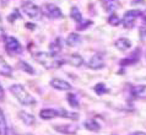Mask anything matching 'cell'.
Segmentation results:
<instances>
[{
  "label": "cell",
  "mask_w": 146,
  "mask_h": 135,
  "mask_svg": "<svg viewBox=\"0 0 146 135\" xmlns=\"http://www.w3.org/2000/svg\"><path fill=\"white\" fill-rule=\"evenodd\" d=\"M80 43H81V37H80V35L75 33V32H71V33L68 36V38H66V44H68L69 47L79 46Z\"/></svg>",
  "instance_id": "e0dca14e"
},
{
  "label": "cell",
  "mask_w": 146,
  "mask_h": 135,
  "mask_svg": "<svg viewBox=\"0 0 146 135\" xmlns=\"http://www.w3.org/2000/svg\"><path fill=\"white\" fill-rule=\"evenodd\" d=\"M40 10H42V14L46 15L48 19L58 20V19L63 17V12H62V10H60V7L54 5V4H52V3L44 4Z\"/></svg>",
  "instance_id": "8992f818"
},
{
  "label": "cell",
  "mask_w": 146,
  "mask_h": 135,
  "mask_svg": "<svg viewBox=\"0 0 146 135\" xmlns=\"http://www.w3.org/2000/svg\"><path fill=\"white\" fill-rule=\"evenodd\" d=\"M19 118L22 120L23 124H26V125H33L35 120H36L35 117L32 116V114L25 112V110H20L19 112Z\"/></svg>",
  "instance_id": "9a60e30c"
},
{
  "label": "cell",
  "mask_w": 146,
  "mask_h": 135,
  "mask_svg": "<svg viewBox=\"0 0 146 135\" xmlns=\"http://www.w3.org/2000/svg\"><path fill=\"white\" fill-rule=\"evenodd\" d=\"M140 16H141V19H143V22L146 25V11L141 12V14H140Z\"/></svg>",
  "instance_id": "f546056e"
},
{
  "label": "cell",
  "mask_w": 146,
  "mask_h": 135,
  "mask_svg": "<svg viewBox=\"0 0 146 135\" xmlns=\"http://www.w3.org/2000/svg\"><path fill=\"white\" fill-rule=\"evenodd\" d=\"M4 36H5V33H4V27H3L1 17H0V39H3V38H4Z\"/></svg>",
  "instance_id": "83f0119b"
},
{
  "label": "cell",
  "mask_w": 146,
  "mask_h": 135,
  "mask_svg": "<svg viewBox=\"0 0 146 135\" xmlns=\"http://www.w3.org/2000/svg\"><path fill=\"white\" fill-rule=\"evenodd\" d=\"M68 102H69V104L71 106L72 108H79L80 107V103H79V100H78V97H76L75 93H68Z\"/></svg>",
  "instance_id": "cb8c5ba5"
},
{
  "label": "cell",
  "mask_w": 146,
  "mask_h": 135,
  "mask_svg": "<svg viewBox=\"0 0 146 135\" xmlns=\"http://www.w3.org/2000/svg\"><path fill=\"white\" fill-rule=\"evenodd\" d=\"M62 49H63V41L60 38H55L49 46L50 53L52 54H55V55H58L59 53L62 52Z\"/></svg>",
  "instance_id": "2e32d148"
},
{
  "label": "cell",
  "mask_w": 146,
  "mask_h": 135,
  "mask_svg": "<svg viewBox=\"0 0 146 135\" xmlns=\"http://www.w3.org/2000/svg\"><path fill=\"white\" fill-rule=\"evenodd\" d=\"M90 25H92V21L91 20H87V21H81V22H79V25H78V30L79 31H82V30H85V28H87V27H90Z\"/></svg>",
  "instance_id": "4316f807"
},
{
  "label": "cell",
  "mask_w": 146,
  "mask_h": 135,
  "mask_svg": "<svg viewBox=\"0 0 146 135\" xmlns=\"http://www.w3.org/2000/svg\"><path fill=\"white\" fill-rule=\"evenodd\" d=\"M55 130L63 133V134H75V132L78 130V125L71 124V125H64V126H54Z\"/></svg>",
  "instance_id": "d6986e66"
},
{
  "label": "cell",
  "mask_w": 146,
  "mask_h": 135,
  "mask_svg": "<svg viewBox=\"0 0 146 135\" xmlns=\"http://www.w3.org/2000/svg\"><path fill=\"white\" fill-rule=\"evenodd\" d=\"M140 58V49L137 48L136 51H134L133 53H130V55L128 57V58H125L120 61V65H131V64H135L137 60Z\"/></svg>",
  "instance_id": "8fae6325"
},
{
  "label": "cell",
  "mask_w": 146,
  "mask_h": 135,
  "mask_svg": "<svg viewBox=\"0 0 146 135\" xmlns=\"http://www.w3.org/2000/svg\"><path fill=\"white\" fill-rule=\"evenodd\" d=\"M4 43H5V51L10 55H16L22 53V46L17 39L13 36H4Z\"/></svg>",
  "instance_id": "277c9868"
},
{
  "label": "cell",
  "mask_w": 146,
  "mask_h": 135,
  "mask_svg": "<svg viewBox=\"0 0 146 135\" xmlns=\"http://www.w3.org/2000/svg\"><path fill=\"white\" fill-rule=\"evenodd\" d=\"M103 10L112 14L120 6V0H100Z\"/></svg>",
  "instance_id": "30bf717a"
},
{
  "label": "cell",
  "mask_w": 146,
  "mask_h": 135,
  "mask_svg": "<svg viewBox=\"0 0 146 135\" xmlns=\"http://www.w3.org/2000/svg\"><path fill=\"white\" fill-rule=\"evenodd\" d=\"M87 67L92 69V70H101V69L104 68V59H103V55L97 53V54L92 55L91 59L88 60L87 63Z\"/></svg>",
  "instance_id": "ba28073f"
},
{
  "label": "cell",
  "mask_w": 146,
  "mask_h": 135,
  "mask_svg": "<svg viewBox=\"0 0 146 135\" xmlns=\"http://www.w3.org/2000/svg\"><path fill=\"white\" fill-rule=\"evenodd\" d=\"M133 134H136V135H139V134H145V133H143V132H135V133H133Z\"/></svg>",
  "instance_id": "836d02e7"
},
{
  "label": "cell",
  "mask_w": 146,
  "mask_h": 135,
  "mask_svg": "<svg viewBox=\"0 0 146 135\" xmlns=\"http://www.w3.org/2000/svg\"><path fill=\"white\" fill-rule=\"evenodd\" d=\"M0 75L11 77L13 76V68L5 61L3 57H0Z\"/></svg>",
  "instance_id": "7c38bea8"
},
{
  "label": "cell",
  "mask_w": 146,
  "mask_h": 135,
  "mask_svg": "<svg viewBox=\"0 0 146 135\" xmlns=\"http://www.w3.org/2000/svg\"><path fill=\"white\" fill-rule=\"evenodd\" d=\"M10 92L13 93V96L23 106H35L36 104V100L26 91L22 85L15 84L13 86H10Z\"/></svg>",
  "instance_id": "3957f363"
},
{
  "label": "cell",
  "mask_w": 146,
  "mask_h": 135,
  "mask_svg": "<svg viewBox=\"0 0 146 135\" xmlns=\"http://www.w3.org/2000/svg\"><path fill=\"white\" fill-rule=\"evenodd\" d=\"M19 68L21 69V70H23L25 72L30 74V75H35V70H33V68H32L30 64H27L26 61H23V60L19 61Z\"/></svg>",
  "instance_id": "d4e9b609"
},
{
  "label": "cell",
  "mask_w": 146,
  "mask_h": 135,
  "mask_svg": "<svg viewBox=\"0 0 146 135\" xmlns=\"http://www.w3.org/2000/svg\"><path fill=\"white\" fill-rule=\"evenodd\" d=\"M114 46L119 49V51H128L129 48L131 47V42H130V39H128V38H124V37H121V38H118L115 41V43H114Z\"/></svg>",
  "instance_id": "5bb4252c"
},
{
  "label": "cell",
  "mask_w": 146,
  "mask_h": 135,
  "mask_svg": "<svg viewBox=\"0 0 146 135\" xmlns=\"http://www.w3.org/2000/svg\"><path fill=\"white\" fill-rule=\"evenodd\" d=\"M108 23L111 25V26H118V25L120 23V19H119V16L114 14V12H112L111 16L108 17Z\"/></svg>",
  "instance_id": "484cf974"
},
{
  "label": "cell",
  "mask_w": 146,
  "mask_h": 135,
  "mask_svg": "<svg viewBox=\"0 0 146 135\" xmlns=\"http://www.w3.org/2000/svg\"><path fill=\"white\" fill-rule=\"evenodd\" d=\"M39 117L44 120H50L54 118L62 117V118H69L71 120H78L79 114L74 112H68L64 109H52V108H44L39 112Z\"/></svg>",
  "instance_id": "7a4b0ae2"
},
{
  "label": "cell",
  "mask_w": 146,
  "mask_h": 135,
  "mask_svg": "<svg viewBox=\"0 0 146 135\" xmlns=\"http://www.w3.org/2000/svg\"><path fill=\"white\" fill-rule=\"evenodd\" d=\"M146 92V86L144 85H136L131 87V93L134 97H140Z\"/></svg>",
  "instance_id": "44dd1931"
},
{
  "label": "cell",
  "mask_w": 146,
  "mask_h": 135,
  "mask_svg": "<svg viewBox=\"0 0 146 135\" xmlns=\"http://www.w3.org/2000/svg\"><path fill=\"white\" fill-rule=\"evenodd\" d=\"M141 11L140 10H129L124 14L123 17V26L125 28H133L134 25H135V21L137 17H140Z\"/></svg>",
  "instance_id": "52a82bcc"
},
{
  "label": "cell",
  "mask_w": 146,
  "mask_h": 135,
  "mask_svg": "<svg viewBox=\"0 0 146 135\" xmlns=\"http://www.w3.org/2000/svg\"><path fill=\"white\" fill-rule=\"evenodd\" d=\"M4 95H5V93H4V88L1 87V85H0V101L4 98Z\"/></svg>",
  "instance_id": "4dcf8cb0"
},
{
  "label": "cell",
  "mask_w": 146,
  "mask_h": 135,
  "mask_svg": "<svg viewBox=\"0 0 146 135\" xmlns=\"http://www.w3.org/2000/svg\"><path fill=\"white\" fill-rule=\"evenodd\" d=\"M0 1H1V4H3V6H6L7 5V3L10 1V0H0Z\"/></svg>",
  "instance_id": "1f68e13d"
},
{
  "label": "cell",
  "mask_w": 146,
  "mask_h": 135,
  "mask_svg": "<svg viewBox=\"0 0 146 135\" xmlns=\"http://www.w3.org/2000/svg\"><path fill=\"white\" fill-rule=\"evenodd\" d=\"M93 91H95L98 96H102L104 93H107L109 90L107 88V86L103 82H98V84H96V86H93Z\"/></svg>",
  "instance_id": "603a6c76"
},
{
  "label": "cell",
  "mask_w": 146,
  "mask_h": 135,
  "mask_svg": "<svg viewBox=\"0 0 146 135\" xmlns=\"http://www.w3.org/2000/svg\"><path fill=\"white\" fill-rule=\"evenodd\" d=\"M7 134V124H6V119L4 116L3 110L0 109V135H6Z\"/></svg>",
  "instance_id": "7402d4cb"
},
{
  "label": "cell",
  "mask_w": 146,
  "mask_h": 135,
  "mask_svg": "<svg viewBox=\"0 0 146 135\" xmlns=\"http://www.w3.org/2000/svg\"><path fill=\"white\" fill-rule=\"evenodd\" d=\"M84 126L87 130H90V132H98V130L101 129V125L98 124V122H96L95 119H87V120H85Z\"/></svg>",
  "instance_id": "ac0fdd59"
},
{
  "label": "cell",
  "mask_w": 146,
  "mask_h": 135,
  "mask_svg": "<svg viewBox=\"0 0 146 135\" xmlns=\"http://www.w3.org/2000/svg\"><path fill=\"white\" fill-rule=\"evenodd\" d=\"M64 61H66V63L72 65V67L79 68V67H81V65L84 64V58L80 54H76V53H74V54L69 55L66 58V60H64Z\"/></svg>",
  "instance_id": "4fadbf2b"
},
{
  "label": "cell",
  "mask_w": 146,
  "mask_h": 135,
  "mask_svg": "<svg viewBox=\"0 0 146 135\" xmlns=\"http://www.w3.org/2000/svg\"><path fill=\"white\" fill-rule=\"evenodd\" d=\"M140 38L143 41L146 38V28H144V27L140 28Z\"/></svg>",
  "instance_id": "f1b7e54d"
},
{
  "label": "cell",
  "mask_w": 146,
  "mask_h": 135,
  "mask_svg": "<svg viewBox=\"0 0 146 135\" xmlns=\"http://www.w3.org/2000/svg\"><path fill=\"white\" fill-rule=\"evenodd\" d=\"M21 9L28 17L32 19V20H39L40 17H42V10H40V7H38L35 3H32V1L22 3Z\"/></svg>",
  "instance_id": "5b68a950"
},
{
  "label": "cell",
  "mask_w": 146,
  "mask_h": 135,
  "mask_svg": "<svg viewBox=\"0 0 146 135\" xmlns=\"http://www.w3.org/2000/svg\"><path fill=\"white\" fill-rule=\"evenodd\" d=\"M33 58L46 69H58L64 63L63 59H59L55 54H52L50 52H37L35 53Z\"/></svg>",
  "instance_id": "6da1fadb"
},
{
  "label": "cell",
  "mask_w": 146,
  "mask_h": 135,
  "mask_svg": "<svg viewBox=\"0 0 146 135\" xmlns=\"http://www.w3.org/2000/svg\"><path fill=\"white\" fill-rule=\"evenodd\" d=\"M70 16H71V19L74 20L76 23H79V22L82 21V15H81L79 7H76V6H72V7H71V10H70Z\"/></svg>",
  "instance_id": "ffe728a7"
},
{
  "label": "cell",
  "mask_w": 146,
  "mask_h": 135,
  "mask_svg": "<svg viewBox=\"0 0 146 135\" xmlns=\"http://www.w3.org/2000/svg\"><path fill=\"white\" fill-rule=\"evenodd\" d=\"M50 86L58 91H70L71 90V85L65 80L58 79V77H54V79L50 80Z\"/></svg>",
  "instance_id": "9c48e42d"
},
{
  "label": "cell",
  "mask_w": 146,
  "mask_h": 135,
  "mask_svg": "<svg viewBox=\"0 0 146 135\" xmlns=\"http://www.w3.org/2000/svg\"><path fill=\"white\" fill-rule=\"evenodd\" d=\"M131 1V4H137V3H141L143 0H130Z\"/></svg>",
  "instance_id": "d6a6232c"
}]
</instances>
